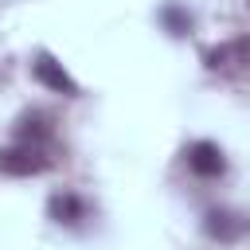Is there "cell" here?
<instances>
[{
    "mask_svg": "<svg viewBox=\"0 0 250 250\" xmlns=\"http://www.w3.org/2000/svg\"><path fill=\"white\" fill-rule=\"evenodd\" d=\"M51 164H55V160L47 156L43 145L20 141V145H12V148H0V172H4V176H39V172H47Z\"/></svg>",
    "mask_w": 250,
    "mask_h": 250,
    "instance_id": "cell-1",
    "label": "cell"
},
{
    "mask_svg": "<svg viewBox=\"0 0 250 250\" xmlns=\"http://www.w3.org/2000/svg\"><path fill=\"white\" fill-rule=\"evenodd\" d=\"M31 74H35V82H43L47 90H55V94H62V98H78V94H82L78 82L70 78V70H66L51 51H35V59H31Z\"/></svg>",
    "mask_w": 250,
    "mask_h": 250,
    "instance_id": "cell-2",
    "label": "cell"
},
{
    "mask_svg": "<svg viewBox=\"0 0 250 250\" xmlns=\"http://www.w3.org/2000/svg\"><path fill=\"white\" fill-rule=\"evenodd\" d=\"M203 230H207V238L234 242V238H242V234L250 230V219L238 215V211H227V207H211V211L203 215Z\"/></svg>",
    "mask_w": 250,
    "mask_h": 250,
    "instance_id": "cell-3",
    "label": "cell"
},
{
    "mask_svg": "<svg viewBox=\"0 0 250 250\" xmlns=\"http://www.w3.org/2000/svg\"><path fill=\"white\" fill-rule=\"evenodd\" d=\"M188 168L195 176H203V180H215V176L227 172V156H223V148L215 141H195L188 148Z\"/></svg>",
    "mask_w": 250,
    "mask_h": 250,
    "instance_id": "cell-4",
    "label": "cell"
},
{
    "mask_svg": "<svg viewBox=\"0 0 250 250\" xmlns=\"http://www.w3.org/2000/svg\"><path fill=\"white\" fill-rule=\"evenodd\" d=\"M47 215L59 223V227H78L82 219H90V203L74 191H55L47 199Z\"/></svg>",
    "mask_w": 250,
    "mask_h": 250,
    "instance_id": "cell-5",
    "label": "cell"
},
{
    "mask_svg": "<svg viewBox=\"0 0 250 250\" xmlns=\"http://www.w3.org/2000/svg\"><path fill=\"white\" fill-rule=\"evenodd\" d=\"M203 62L211 70H234V66H246L250 62V39H230V43H219L203 55Z\"/></svg>",
    "mask_w": 250,
    "mask_h": 250,
    "instance_id": "cell-6",
    "label": "cell"
},
{
    "mask_svg": "<svg viewBox=\"0 0 250 250\" xmlns=\"http://www.w3.org/2000/svg\"><path fill=\"white\" fill-rule=\"evenodd\" d=\"M12 129H16V137H20V141L39 145V141H47V137H51V117H47V113H39V109H31V113H20Z\"/></svg>",
    "mask_w": 250,
    "mask_h": 250,
    "instance_id": "cell-7",
    "label": "cell"
},
{
    "mask_svg": "<svg viewBox=\"0 0 250 250\" xmlns=\"http://www.w3.org/2000/svg\"><path fill=\"white\" fill-rule=\"evenodd\" d=\"M160 23H164L172 35H188L195 20H191V12H188L184 4H164V8H160Z\"/></svg>",
    "mask_w": 250,
    "mask_h": 250,
    "instance_id": "cell-8",
    "label": "cell"
}]
</instances>
